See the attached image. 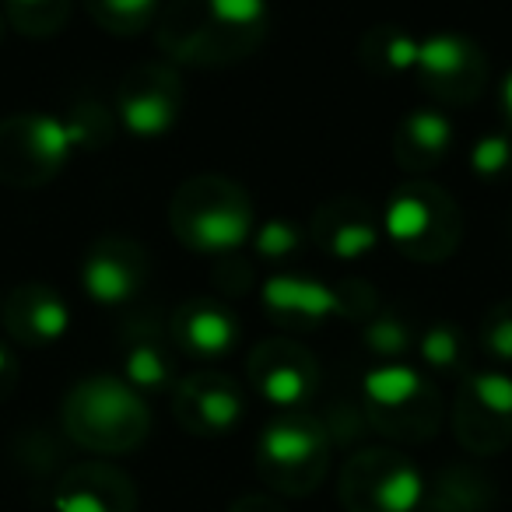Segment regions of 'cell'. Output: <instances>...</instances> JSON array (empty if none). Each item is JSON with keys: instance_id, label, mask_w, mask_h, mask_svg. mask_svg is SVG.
Listing matches in <instances>:
<instances>
[{"instance_id": "8992f818", "label": "cell", "mask_w": 512, "mask_h": 512, "mask_svg": "<svg viewBox=\"0 0 512 512\" xmlns=\"http://www.w3.org/2000/svg\"><path fill=\"white\" fill-rule=\"evenodd\" d=\"M369 393L379 400V404L393 407V404H404V400H411L414 393H418V379L411 376V372H379V376L369 379Z\"/></svg>"}, {"instance_id": "7a4b0ae2", "label": "cell", "mask_w": 512, "mask_h": 512, "mask_svg": "<svg viewBox=\"0 0 512 512\" xmlns=\"http://www.w3.org/2000/svg\"><path fill=\"white\" fill-rule=\"evenodd\" d=\"M71 428L95 449H130L148 428V414L123 386L99 383L71 400Z\"/></svg>"}, {"instance_id": "277c9868", "label": "cell", "mask_w": 512, "mask_h": 512, "mask_svg": "<svg viewBox=\"0 0 512 512\" xmlns=\"http://www.w3.org/2000/svg\"><path fill=\"white\" fill-rule=\"evenodd\" d=\"M57 512H134V488L109 467H78L57 495Z\"/></svg>"}, {"instance_id": "3957f363", "label": "cell", "mask_w": 512, "mask_h": 512, "mask_svg": "<svg viewBox=\"0 0 512 512\" xmlns=\"http://www.w3.org/2000/svg\"><path fill=\"white\" fill-rule=\"evenodd\" d=\"M260 463H264L267 481L288 491H309L327 467V442L313 425L281 421V425L267 428L264 442H260Z\"/></svg>"}, {"instance_id": "9c48e42d", "label": "cell", "mask_w": 512, "mask_h": 512, "mask_svg": "<svg viewBox=\"0 0 512 512\" xmlns=\"http://www.w3.org/2000/svg\"><path fill=\"white\" fill-rule=\"evenodd\" d=\"M232 512H285L278 502H271V498H264V495H246V498H239V502L232 505Z\"/></svg>"}, {"instance_id": "5b68a950", "label": "cell", "mask_w": 512, "mask_h": 512, "mask_svg": "<svg viewBox=\"0 0 512 512\" xmlns=\"http://www.w3.org/2000/svg\"><path fill=\"white\" fill-rule=\"evenodd\" d=\"M239 418V397L232 386H193V393L183 397V421L190 428H204V432H221L232 428Z\"/></svg>"}, {"instance_id": "ba28073f", "label": "cell", "mask_w": 512, "mask_h": 512, "mask_svg": "<svg viewBox=\"0 0 512 512\" xmlns=\"http://www.w3.org/2000/svg\"><path fill=\"white\" fill-rule=\"evenodd\" d=\"M190 337H193V344L197 348H204V351H218L221 344H228V327L221 320H197L190 327Z\"/></svg>"}, {"instance_id": "30bf717a", "label": "cell", "mask_w": 512, "mask_h": 512, "mask_svg": "<svg viewBox=\"0 0 512 512\" xmlns=\"http://www.w3.org/2000/svg\"><path fill=\"white\" fill-rule=\"evenodd\" d=\"M109 4H113L116 8V15H137V11H148V4L151 0H109Z\"/></svg>"}, {"instance_id": "6da1fadb", "label": "cell", "mask_w": 512, "mask_h": 512, "mask_svg": "<svg viewBox=\"0 0 512 512\" xmlns=\"http://www.w3.org/2000/svg\"><path fill=\"white\" fill-rule=\"evenodd\" d=\"M341 498L348 512H414L425 502V484L400 456L372 453L348 467Z\"/></svg>"}, {"instance_id": "52a82bcc", "label": "cell", "mask_w": 512, "mask_h": 512, "mask_svg": "<svg viewBox=\"0 0 512 512\" xmlns=\"http://www.w3.org/2000/svg\"><path fill=\"white\" fill-rule=\"evenodd\" d=\"M88 285H92V292L99 295V299H120L123 292H127V271H123L120 264H95L92 274H88Z\"/></svg>"}]
</instances>
